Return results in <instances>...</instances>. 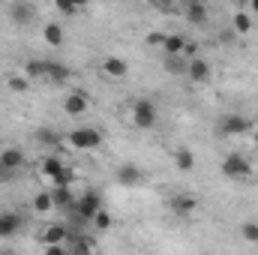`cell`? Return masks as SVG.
Here are the masks:
<instances>
[{
  "label": "cell",
  "instance_id": "obj_1",
  "mask_svg": "<svg viewBox=\"0 0 258 255\" xmlns=\"http://www.w3.org/2000/svg\"><path fill=\"white\" fill-rule=\"evenodd\" d=\"M102 207H105L102 195H99L96 189H87V192H81V195L75 198L72 213H75V216H81V219H93V216H96V210H102Z\"/></svg>",
  "mask_w": 258,
  "mask_h": 255
},
{
  "label": "cell",
  "instance_id": "obj_2",
  "mask_svg": "<svg viewBox=\"0 0 258 255\" xmlns=\"http://www.w3.org/2000/svg\"><path fill=\"white\" fill-rule=\"evenodd\" d=\"M69 144L75 150H96L102 144V132L93 129V126H78V129L69 132Z\"/></svg>",
  "mask_w": 258,
  "mask_h": 255
},
{
  "label": "cell",
  "instance_id": "obj_3",
  "mask_svg": "<svg viewBox=\"0 0 258 255\" xmlns=\"http://www.w3.org/2000/svg\"><path fill=\"white\" fill-rule=\"evenodd\" d=\"M222 174L231 177V180H246V177L252 174V165H249L246 156H240V153H228V156L222 159Z\"/></svg>",
  "mask_w": 258,
  "mask_h": 255
},
{
  "label": "cell",
  "instance_id": "obj_4",
  "mask_svg": "<svg viewBox=\"0 0 258 255\" xmlns=\"http://www.w3.org/2000/svg\"><path fill=\"white\" fill-rule=\"evenodd\" d=\"M129 114H132V123L138 129H153V123H156V105L150 99H138Z\"/></svg>",
  "mask_w": 258,
  "mask_h": 255
},
{
  "label": "cell",
  "instance_id": "obj_5",
  "mask_svg": "<svg viewBox=\"0 0 258 255\" xmlns=\"http://www.w3.org/2000/svg\"><path fill=\"white\" fill-rule=\"evenodd\" d=\"M42 174H45L54 186H69V171L63 168V162H60L57 156H48V159L42 162Z\"/></svg>",
  "mask_w": 258,
  "mask_h": 255
},
{
  "label": "cell",
  "instance_id": "obj_6",
  "mask_svg": "<svg viewBox=\"0 0 258 255\" xmlns=\"http://www.w3.org/2000/svg\"><path fill=\"white\" fill-rule=\"evenodd\" d=\"M219 132L222 135H246V132H252V123L243 114H225L219 123Z\"/></svg>",
  "mask_w": 258,
  "mask_h": 255
},
{
  "label": "cell",
  "instance_id": "obj_7",
  "mask_svg": "<svg viewBox=\"0 0 258 255\" xmlns=\"http://www.w3.org/2000/svg\"><path fill=\"white\" fill-rule=\"evenodd\" d=\"M117 183L120 186H141L144 183V171L135 165V162H123L117 168Z\"/></svg>",
  "mask_w": 258,
  "mask_h": 255
},
{
  "label": "cell",
  "instance_id": "obj_8",
  "mask_svg": "<svg viewBox=\"0 0 258 255\" xmlns=\"http://www.w3.org/2000/svg\"><path fill=\"white\" fill-rule=\"evenodd\" d=\"M186 75H189V81H195V84H204L210 78V63L201 60V57H192V60H186Z\"/></svg>",
  "mask_w": 258,
  "mask_h": 255
},
{
  "label": "cell",
  "instance_id": "obj_9",
  "mask_svg": "<svg viewBox=\"0 0 258 255\" xmlns=\"http://www.w3.org/2000/svg\"><path fill=\"white\" fill-rule=\"evenodd\" d=\"M18 231H21V216L15 210L0 213V237H15Z\"/></svg>",
  "mask_w": 258,
  "mask_h": 255
},
{
  "label": "cell",
  "instance_id": "obj_10",
  "mask_svg": "<svg viewBox=\"0 0 258 255\" xmlns=\"http://www.w3.org/2000/svg\"><path fill=\"white\" fill-rule=\"evenodd\" d=\"M9 18H12L15 24H30V21L36 18V9H33L30 3L18 0V3H12V9H9Z\"/></svg>",
  "mask_w": 258,
  "mask_h": 255
},
{
  "label": "cell",
  "instance_id": "obj_11",
  "mask_svg": "<svg viewBox=\"0 0 258 255\" xmlns=\"http://www.w3.org/2000/svg\"><path fill=\"white\" fill-rule=\"evenodd\" d=\"M0 165H3L6 171H18V168L24 165V153H21L18 147H6V150H0Z\"/></svg>",
  "mask_w": 258,
  "mask_h": 255
},
{
  "label": "cell",
  "instance_id": "obj_12",
  "mask_svg": "<svg viewBox=\"0 0 258 255\" xmlns=\"http://www.w3.org/2000/svg\"><path fill=\"white\" fill-rule=\"evenodd\" d=\"M102 72H105L108 78H126L129 63L123 57H105V60H102Z\"/></svg>",
  "mask_w": 258,
  "mask_h": 255
},
{
  "label": "cell",
  "instance_id": "obj_13",
  "mask_svg": "<svg viewBox=\"0 0 258 255\" xmlns=\"http://www.w3.org/2000/svg\"><path fill=\"white\" fill-rule=\"evenodd\" d=\"M63 111L69 114V117L84 114V111H87V96H84V93H78V90H75V93H69V96H66V102H63Z\"/></svg>",
  "mask_w": 258,
  "mask_h": 255
},
{
  "label": "cell",
  "instance_id": "obj_14",
  "mask_svg": "<svg viewBox=\"0 0 258 255\" xmlns=\"http://www.w3.org/2000/svg\"><path fill=\"white\" fill-rule=\"evenodd\" d=\"M195 207H198V198H195V195H174V198H171V210L180 213V216L195 213Z\"/></svg>",
  "mask_w": 258,
  "mask_h": 255
},
{
  "label": "cell",
  "instance_id": "obj_15",
  "mask_svg": "<svg viewBox=\"0 0 258 255\" xmlns=\"http://www.w3.org/2000/svg\"><path fill=\"white\" fill-rule=\"evenodd\" d=\"M186 21L189 24H204L207 21V6L201 0H189L186 3Z\"/></svg>",
  "mask_w": 258,
  "mask_h": 255
},
{
  "label": "cell",
  "instance_id": "obj_16",
  "mask_svg": "<svg viewBox=\"0 0 258 255\" xmlns=\"http://www.w3.org/2000/svg\"><path fill=\"white\" fill-rule=\"evenodd\" d=\"M51 198H54V207H63V210H72V204H75V195L69 192V186H54Z\"/></svg>",
  "mask_w": 258,
  "mask_h": 255
},
{
  "label": "cell",
  "instance_id": "obj_17",
  "mask_svg": "<svg viewBox=\"0 0 258 255\" xmlns=\"http://www.w3.org/2000/svg\"><path fill=\"white\" fill-rule=\"evenodd\" d=\"M174 165H177L180 171H192V168H195V153L189 150V147L174 150Z\"/></svg>",
  "mask_w": 258,
  "mask_h": 255
},
{
  "label": "cell",
  "instance_id": "obj_18",
  "mask_svg": "<svg viewBox=\"0 0 258 255\" xmlns=\"http://www.w3.org/2000/svg\"><path fill=\"white\" fill-rule=\"evenodd\" d=\"M42 39H45L48 45H60V42H63V27H60L57 21H48V24L42 27Z\"/></svg>",
  "mask_w": 258,
  "mask_h": 255
},
{
  "label": "cell",
  "instance_id": "obj_19",
  "mask_svg": "<svg viewBox=\"0 0 258 255\" xmlns=\"http://www.w3.org/2000/svg\"><path fill=\"white\" fill-rule=\"evenodd\" d=\"M162 48H165V54H183V51H186V39L177 36V33H165Z\"/></svg>",
  "mask_w": 258,
  "mask_h": 255
},
{
  "label": "cell",
  "instance_id": "obj_20",
  "mask_svg": "<svg viewBox=\"0 0 258 255\" xmlns=\"http://www.w3.org/2000/svg\"><path fill=\"white\" fill-rule=\"evenodd\" d=\"M33 210H36V213H48V210H54L51 189L48 192H36V195H33Z\"/></svg>",
  "mask_w": 258,
  "mask_h": 255
},
{
  "label": "cell",
  "instance_id": "obj_21",
  "mask_svg": "<svg viewBox=\"0 0 258 255\" xmlns=\"http://www.w3.org/2000/svg\"><path fill=\"white\" fill-rule=\"evenodd\" d=\"M249 30H252V15L249 12H237L234 15V33L237 36H249Z\"/></svg>",
  "mask_w": 258,
  "mask_h": 255
},
{
  "label": "cell",
  "instance_id": "obj_22",
  "mask_svg": "<svg viewBox=\"0 0 258 255\" xmlns=\"http://www.w3.org/2000/svg\"><path fill=\"white\" fill-rule=\"evenodd\" d=\"M42 240H45V246H48V243H63L66 240V228L63 225H48L45 234H42Z\"/></svg>",
  "mask_w": 258,
  "mask_h": 255
},
{
  "label": "cell",
  "instance_id": "obj_23",
  "mask_svg": "<svg viewBox=\"0 0 258 255\" xmlns=\"http://www.w3.org/2000/svg\"><path fill=\"white\" fill-rule=\"evenodd\" d=\"M45 66H48V60H30L24 66V75L27 78H45Z\"/></svg>",
  "mask_w": 258,
  "mask_h": 255
},
{
  "label": "cell",
  "instance_id": "obj_24",
  "mask_svg": "<svg viewBox=\"0 0 258 255\" xmlns=\"http://www.w3.org/2000/svg\"><path fill=\"white\" fill-rule=\"evenodd\" d=\"M66 75H69V72H66L60 63L48 60V66H45V78H48V81H66Z\"/></svg>",
  "mask_w": 258,
  "mask_h": 255
},
{
  "label": "cell",
  "instance_id": "obj_25",
  "mask_svg": "<svg viewBox=\"0 0 258 255\" xmlns=\"http://www.w3.org/2000/svg\"><path fill=\"white\" fill-rule=\"evenodd\" d=\"M90 222H93V225H96L99 231H108V228H111V213H108V210L102 207V210H96V216H93Z\"/></svg>",
  "mask_w": 258,
  "mask_h": 255
},
{
  "label": "cell",
  "instance_id": "obj_26",
  "mask_svg": "<svg viewBox=\"0 0 258 255\" xmlns=\"http://www.w3.org/2000/svg\"><path fill=\"white\" fill-rule=\"evenodd\" d=\"M165 69H168V72H186L183 54H168V57H165Z\"/></svg>",
  "mask_w": 258,
  "mask_h": 255
},
{
  "label": "cell",
  "instance_id": "obj_27",
  "mask_svg": "<svg viewBox=\"0 0 258 255\" xmlns=\"http://www.w3.org/2000/svg\"><path fill=\"white\" fill-rule=\"evenodd\" d=\"M240 231H243V240H252V243H258V222H246Z\"/></svg>",
  "mask_w": 258,
  "mask_h": 255
},
{
  "label": "cell",
  "instance_id": "obj_28",
  "mask_svg": "<svg viewBox=\"0 0 258 255\" xmlns=\"http://www.w3.org/2000/svg\"><path fill=\"white\" fill-rule=\"evenodd\" d=\"M54 6H57V12H60V15H72V12L78 9L72 0H54Z\"/></svg>",
  "mask_w": 258,
  "mask_h": 255
},
{
  "label": "cell",
  "instance_id": "obj_29",
  "mask_svg": "<svg viewBox=\"0 0 258 255\" xmlns=\"http://www.w3.org/2000/svg\"><path fill=\"white\" fill-rule=\"evenodd\" d=\"M9 87H12L15 93H24V90L30 87V81H27V78H9Z\"/></svg>",
  "mask_w": 258,
  "mask_h": 255
},
{
  "label": "cell",
  "instance_id": "obj_30",
  "mask_svg": "<svg viewBox=\"0 0 258 255\" xmlns=\"http://www.w3.org/2000/svg\"><path fill=\"white\" fill-rule=\"evenodd\" d=\"M162 42H165V33H159V30L147 33V45H162Z\"/></svg>",
  "mask_w": 258,
  "mask_h": 255
},
{
  "label": "cell",
  "instance_id": "obj_31",
  "mask_svg": "<svg viewBox=\"0 0 258 255\" xmlns=\"http://www.w3.org/2000/svg\"><path fill=\"white\" fill-rule=\"evenodd\" d=\"M249 12H252V15H258V0H249Z\"/></svg>",
  "mask_w": 258,
  "mask_h": 255
},
{
  "label": "cell",
  "instance_id": "obj_32",
  "mask_svg": "<svg viewBox=\"0 0 258 255\" xmlns=\"http://www.w3.org/2000/svg\"><path fill=\"white\" fill-rule=\"evenodd\" d=\"M252 138H255V144H258V120L252 123Z\"/></svg>",
  "mask_w": 258,
  "mask_h": 255
},
{
  "label": "cell",
  "instance_id": "obj_33",
  "mask_svg": "<svg viewBox=\"0 0 258 255\" xmlns=\"http://www.w3.org/2000/svg\"><path fill=\"white\" fill-rule=\"evenodd\" d=\"M72 3H75V6H78V9H81V6H87V3H90V0H72Z\"/></svg>",
  "mask_w": 258,
  "mask_h": 255
},
{
  "label": "cell",
  "instance_id": "obj_34",
  "mask_svg": "<svg viewBox=\"0 0 258 255\" xmlns=\"http://www.w3.org/2000/svg\"><path fill=\"white\" fill-rule=\"evenodd\" d=\"M159 3H165V6H171V3H174V0H159Z\"/></svg>",
  "mask_w": 258,
  "mask_h": 255
}]
</instances>
